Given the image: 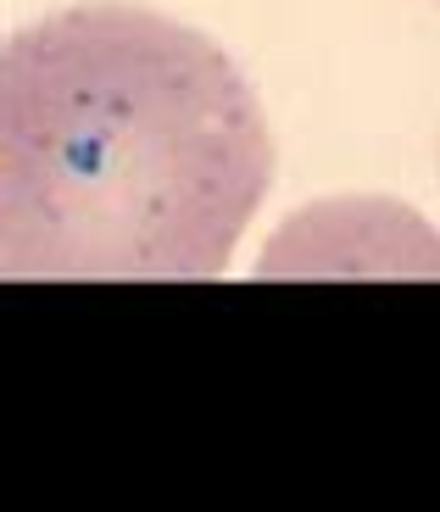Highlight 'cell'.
Listing matches in <instances>:
<instances>
[{"mask_svg": "<svg viewBox=\"0 0 440 512\" xmlns=\"http://www.w3.org/2000/svg\"><path fill=\"white\" fill-rule=\"evenodd\" d=\"M268 184V117L207 34L84 0L6 39V279H218Z\"/></svg>", "mask_w": 440, "mask_h": 512, "instance_id": "obj_1", "label": "cell"}]
</instances>
